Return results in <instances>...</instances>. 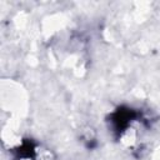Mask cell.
<instances>
[{
	"label": "cell",
	"mask_w": 160,
	"mask_h": 160,
	"mask_svg": "<svg viewBox=\"0 0 160 160\" xmlns=\"http://www.w3.org/2000/svg\"><path fill=\"white\" fill-rule=\"evenodd\" d=\"M138 118H139L138 111L129 108H119L115 112L110 115V122L114 131H116L118 134H122Z\"/></svg>",
	"instance_id": "obj_1"
}]
</instances>
